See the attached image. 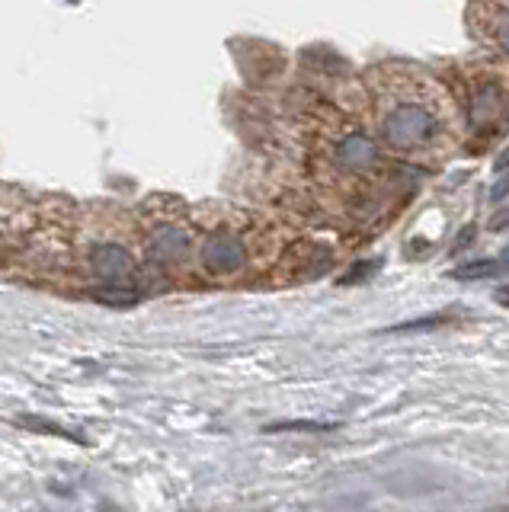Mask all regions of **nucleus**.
<instances>
[{"instance_id": "1", "label": "nucleus", "mask_w": 509, "mask_h": 512, "mask_svg": "<svg viewBox=\"0 0 509 512\" xmlns=\"http://www.w3.org/2000/svg\"><path fill=\"white\" fill-rule=\"evenodd\" d=\"M372 138L413 164H439L461 144V112L436 77L417 68H378L365 84Z\"/></svg>"}, {"instance_id": "2", "label": "nucleus", "mask_w": 509, "mask_h": 512, "mask_svg": "<svg viewBox=\"0 0 509 512\" xmlns=\"http://www.w3.org/2000/svg\"><path fill=\"white\" fill-rule=\"evenodd\" d=\"M381 148L372 132L359 128L353 119L330 122L314 148V176L330 202L349 212L356 202L372 199L381 176Z\"/></svg>"}, {"instance_id": "3", "label": "nucleus", "mask_w": 509, "mask_h": 512, "mask_svg": "<svg viewBox=\"0 0 509 512\" xmlns=\"http://www.w3.org/2000/svg\"><path fill=\"white\" fill-rule=\"evenodd\" d=\"M135 228V224H132ZM132 228L116 221H93V224H77L74 234L81 240V260L84 269L93 282H100V288L93 292V298L103 304H135V247L125 237Z\"/></svg>"}, {"instance_id": "4", "label": "nucleus", "mask_w": 509, "mask_h": 512, "mask_svg": "<svg viewBox=\"0 0 509 512\" xmlns=\"http://www.w3.org/2000/svg\"><path fill=\"white\" fill-rule=\"evenodd\" d=\"M135 234L141 237L145 260L161 272L180 269L193 253V218L180 202L151 199L135 224Z\"/></svg>"}, {"instance_id": "5", "label": "nucleus", "mask_w": 509, "mask_h": 512, "mask_svg": "<svg viewBox=\"0 0 509 512\" xmlns=\"http://www.w3.org/2000/svg\"><path fill=\"white\" fill-rule=\"evenodd\" d=\"M39 218L42 208H33V202L17 196L13 189H0V260L26 253Z\"/></svg>"}, {"instance_id": "6", "label": "nucleus", "mask_w": 509, "mask_h": 512, "mask_svg": "<svg viewBox=\"0 0 509 512\" xmlns=\"http://www.w3.org/2000/svg\"><path fill=\"white\" fill-rule=\"evenodd\" d=\"M269 429H311V432H327L333 426H321V423H276V426H269Z\"/></svg>"}]
</instances>
